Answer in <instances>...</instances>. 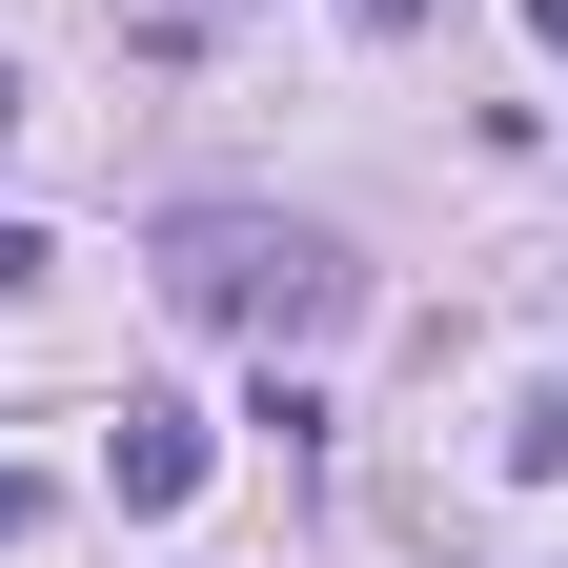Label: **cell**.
Segmentation results:
<instances>
[{"instance_id":"cell-6","label":"cell","mask_w":568,"mask_h":568,"mask_svg":"<svg viewBox=\"0 0 568 568\" xmlns=\"http://www.w3.org/2000/svg\"><path fill=\"white\" fill-rule=\"evenodd\" d=\"M528 41H548V61H568V0H528Z\"/></svg>"},{"instance_id":"cell-5","label":"cell","mask_w":568,"mask_h":568,"mask_svg":"<svg viewBox=\"0 0 568 568\" xmlns=\"http://www.w3.org/2000/svg\"><path fill=\"white\" fill-rule=\"evenodd\" d=\"M0 284H41V224H0Z\"/></svg>"},{"instance_id":"cell-4","label":"cell","mask_w":568,"mask_h":568,"mask_svg":"<svg viewBox=\"0 0 568 568\" xmlns=\"http://www.w3.org/2000/svg\"><path fill=\"white\" fill-rule=\"evenodd\" d=\"M345 21H366V41H406V21H426V0H345Z\"/></svg>"},{"instance_id":"cell-1","label":"cell","mask_w":568,"mask_h":568,"mask_svg":"<svg viewBox=\"0 0 568 568\" xmlns=\"http://www.w3.org/2000/svg\"><path fill=\"white\" fill-rule=\"evenodd\" d=\"M163 305L183 325H244V345H325L345 305H366V264H345L325 224H264V203H183L163 224Z\"/></svg>"},{"instance_id":"cell-7","label":"cell","mask_w":568,"mask_h":568,"mask_svg":"<svg viewBox=\"0 0 568 568\" xmlns=\"http://www.w3.org/2000/svg\"><path fill=\"white\" fill-rule=\"evenodd\" d=\"M0 142H21V82H0Z\"/></svg>"},{"instance_id":"cell-2","label":"cell","mask_w":568,"mask_h":568,"mask_svg":"<svg viewBox=\"0 0 568 568\" xmlns=\"http://www.w3.org/2000/svg\"><path fill=\"white\" fill-rule=\"evenodd\" d=\"M102 487H122L142 528H163V508H203V406H122V426H102Z\"/></svg>"},{"instance_id":"cell-3","label":"cell","mask_w":568,"mask_h":568,"mask_svg":"<svg viewBox=\"0 0 568 568\" xmlns=\"http://www.w3.org/2000/svg\"><path fill=\"white\" fill-rule=\"evenodd\" d=\"M508 467H528V487H568V386H528V406H508Z\"/></svg>"}]
</instances>
